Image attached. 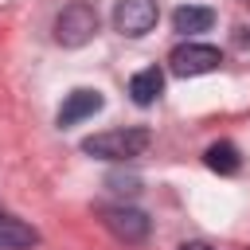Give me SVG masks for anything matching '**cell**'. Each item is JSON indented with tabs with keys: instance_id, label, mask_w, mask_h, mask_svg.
<instances>
[{
	"instance_id": "3957f363",
	"label": "cell",
	"mask_w": 250,
	"mask_h": 250,
	"mask_svg": "<svg viewBox=\"0 0 250 250\" xmlns=\"http://www.w3.org/2000/svg\"><path fill=\"white\" fill-rule=\"evenodd\" d=\"M168 66H172V74H180V78H195V74H211V70H219L223 66V51L219 47H211V43H180L172 55H168Z\"/></svg>"
},
{
	"instance_id": "8992f818",
	"label": "cell",
	"mask_w": 250,
	"mask_h": 250,
	"mask_svg": "<svg viewBox=\"0 0 250 250\" xmlns=\"http://www.w3.org/2000/svg\"><path fill=\"white\" fill-rule=\"evenodd\" d=\"M105 105V98H102V90H90V86H78V90H70L66 94V102L59 105V125L62 129H70V125H78V121H86V117H94L98 109Z\"/></svg>"
},
{
	"instance_id": "7a4b0ae2",
	"label": "cell",
	"mask_w": 250,
	"mask_h": 250,
	"mask_svg": "<svg viewBox=\"0 0 250 250\" xmlns=\"http://www.w3.org/2000/svg\"><path fill=\"white\" fill-rule=\"evenodd\" d=\"M94 35H98V12H94V4L74 0V4H66L55 16V43H62V47H86Z\"/></svg>"
},
{
	"instance_id": "6da1fadb",
	"label": "cell",
	"mask_w": 250,
	"mask_h": 250,
	"mask_svg": "<svg viewBox=\"0 0 250 250\" xmlns=\"http://www.w3.org/2000/svg\"><path fill=\"white\" fill-rule=\"evenodd\" d=\"M148 145H152V133L141 129V125H133V129H109V133L86 137L82 141V152L86 156H98V160H133Z\"/></svg>"
},
{
	"instance_id": "52a82bcc",
	"label": "cell",
	"mask_w": 250,
	"mask_h": 250,
	"mask_svg": "<svg viewBox=\"0 0 250 250\" xmlns=\"http://www.w3.org/2000/svg\"><path fill=\"white\" fill-rule=\"evenodd\" d=\"M31 246H39V230L27 227L23 219L0 215V250H31Z\"/></svg>"
},
{
	"instance_id": "9c48e42d",
	"label": "cell",
	"mask_w": 250,
	"mask_h": 250,
	"mask_svg": "<svg viewBox=\"0 0 250 250\" xmlns=\"http://www.w3.org/2000/svg\"><path fill=\"white\" fill-rule=\"evenodd\" d=\"M160 90H164V74H160L156 66H145V70H137V74L129 78V98H133L137 105H152V102L160 98Z\"/></svg>"
},
{
	"instance_id": "5b68a950",
	"label": "cell",
	"mask_w": 250,
	"mask_h": 250,
	"mask_svg": "<svg viewBox=\"0 0 250 250\" xmlns=\"http://www.w3.org/2000/svg\"><path fill=\"white\" fill-rule=\"evenodd\" d=\"M102 223L109 227L113 238L121 242H145L148 238V215L137 211V207H125V203H113V207H102Z\"/></svg>"
},
{
	"instance_id": "30bf717a",
	"label": "cell",
	"mask_w": 250,
	"mask_h": 250,
	"mask_svg": "<svg viewBox=\"0 0 250 250\" xmlns=\"http://www.w3.org/2000/svg\"><path fill=\"white\" fill-rule=\"evenodd\" d=\"M203 164H207L211 172H219V176H234V172L242 168V156H238V148H234L230 141H219V145H211V148L203 152Z\"/></svg>"
},
{
	"instance_id": "277c9868",
	"label": "cell",
	"mask_w": 250,
	"mask_h": 250,
	"mask_svg": "<svg viewBox=\"0 0 250 250\" xmlns=\"http://www.w3.org/2000/svg\"><path fill=\"white\" fill-rule=\"evenodd\" d=\"M156 20H160L156 0H117V4H113V27H117L121 35H129V39L148 35V31L156 27Z\"/></svg>"
},
{
	"instance_id": "ba28073f",
	"label": "cell",
	"mask_w": 250,
	"mask_h": 250,
	"mask_svg": "<svg viewBox=\"0 0 250 250\" xmlns=\"http://www.w3.org/2000/svg\"><path fill=\"white\" fill-rule=\"evenodd\" d=\"M172 27L180 35H199V31H211L215 27V12L203 8V4H184L172 12Z\"/></svg>"
},
{
	"instance_id": "8fae6325",
	"label": "cell",
	"mask_w": 250,
	"mask_h": 250,
	"mask_svg": "<svg viewBox=\"0 0 250 250\" xmlns=\"http://www.w3.org/2000/svg\"><path fill=\"white\" fill-rule=\"evenodd\" d=\"M109 184L117 188V191H137V180L129 176V180H121V176H109Z\"/></svg>"
},
{
	"instance_id": "7c38bea8",
	"label": "cell",
	"mask_w": 250,
	"mask_h": 250,
	"mask_svg": "<svg viewBox=\"0 0 250 250\" xmlns=\"http://www.w3.org/2000/svg\"><path fill=\"white\" fill-rule=\"evenodd\" d=\"M180 250H215V246H207V242H184Z\"/></svg>"
}]
</instances>
